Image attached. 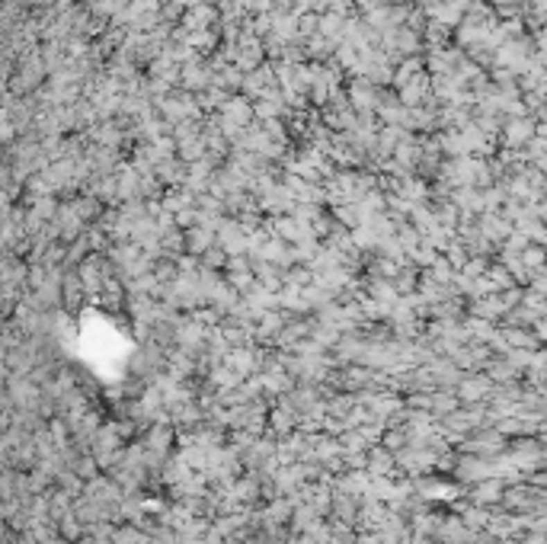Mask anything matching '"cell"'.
<instances>
[{"instance_id":"cell-1","label":"cell","mask_w":547,"mask_h":544,"mask_svg":"<svg viewBox=\"0 0 547 544\" xmlns=\"http://www.w3.org/2000/svg\"><path fill=\"white\" fill-rule=\"evenodd\" d=\"M340 26H342L340 13H327V17H324V23H320V29H324V33H336Z\"/></svg>"}]
</instances>
